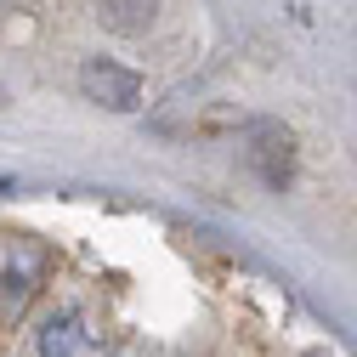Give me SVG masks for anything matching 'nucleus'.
I'll return each mask as SVG.
<instances>
[{"label":"nucleus","instance_id":"obj_2","mask_svg":"<svg viewBox=\"0 0 357 357\" xmlns=\"http://www.w3.org/2000/svg\"><path fill=\"white\" fill-rule=\"evenodd\" d=\"M79 91L91 97L97 108L130 114V108L142 102V74L125 68V63H114V57H85V68H79Z\"/></svg>","mask_w":357,"mask_h":357},{"label":"nucleus","instance_id":"obj_4","mask_svg":"<svg viewBox=\"0 0 357 357\" xmlns=\"http://www.w3.org/2000/svg\"><path fill=\"white\" fill-rule=\"evenodd\" d=\"M97 17L114 29V34H148L153 29V6H114V0H108V6H97Z\"/></svg>","mask_w":357,"mask_h":357},{"label":"nucleus","instance_id":"obj_1","mask_svg":"<svg viewBox=\"0 0 357 357\" xmlns=\"http://www.w3.org/2000/svg\"><path fill=\"white\" fill-rule=\"evenodd\" d=\"M40 357H108V340L85 306H57L34 335Z\"/></svg>","mask_w":357,"mask_h":357},{"label":"nucleus","instance_id":"obj_3","mask_svg":"<svg viewBox=\"0 0 357 357\" xmlns=\"http://www.w3.org/2000/svg\"><path fill=\"white\" fill-rule=\"evenodd\" d=\"M40 273H46V250L29 244V238H17L6 250V261H0V301H6V312H17L29 301V289H34Z\"/></svg>","mask_w":357,"mask_h":357}]
</instances>
